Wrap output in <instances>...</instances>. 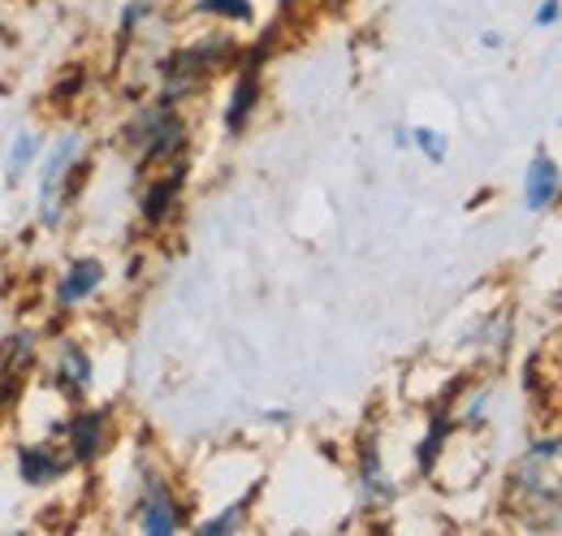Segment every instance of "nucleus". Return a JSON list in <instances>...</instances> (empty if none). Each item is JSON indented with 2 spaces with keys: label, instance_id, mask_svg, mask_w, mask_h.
Instances as JSON below:
<instances>
[{
  "label": "nucleus",
  "instance_id": "10",
  "mask_svg": "<svg viewBox=\"0 0 562 536\" xmlns=\"http://www.w3.org/2000/svg\"><path fill=\"white\" fill-rule=\"evenodd\" d=\"M9 468H13V480L22 489H31V493H57L66 480L78 476L74 459L66 455V446L53 442V437H40V433L18 437L9 446Z\"/></svg>",
  "mask_w": 562,
  "mask_h": 536
},
{
  "label": "nucleus",
  "instance_id": "2",
  "mask_svg": "<svg viewBox=\"0 0 562 536\" xmlns=\"http://www.w3.org/2000/svg\"><path fill=\"white\" fill-rule=\"evenodd\" d=\"M131 528L143 536H182L191 533L200 506L182 489L178 471L165 464V455L139 437L131 450V502H126Z\"/></svg>",
  "mask_w": 562,
  "mask_h": 536
},
{
  "label": "nucleus",
  "instance_id": "30",
  "mask_svg": "<svg viewBox=\"0 0 562 536\" xmlns=\"http://www.w3.org/2000/svg\"><path fill=\"white\" fill-rule=\"evenodd\" d=\"M559 126H562V113H559Z\"/></svg>",
  "mask_w": 562,
  "mask_h": 536
},
{
  "label": "nucleus",
  "instance_id": "17",
  "mask_svg": "<svg viewBox=\"0 0 562 536\" xmlns=\"http://www.w3.org/2000/svg\"><path fill=\"white\" fill-rule=\"evenodd\" d=\"M44 342L48 334L40 325H13L0 334V377H22L31 381L35 368H40V355H44Z\"/></svg>",
  "mask_w": 562,
  "mask_h": 536
},
{
  "label": "nucleus",
  "instance_id": "24",
  "mask_svg": "<svg viewBox=\"0 0 562 536\" xmlns=\"http://www.w3.org/2000/svg\"><path fill=\"white\" fill-rule=\"evenodd\" d=\"M562 22V0H537V9H532V26L537 31H554Z\"/></svg>",
  "mask_w": 562,
  "mask_h": 536
},
{
  "label": "nucleus",
  "instance_id": "18",
  "mask_svg": "<svg viewBox=\"0 0 562 536\" xmlns=\"http://www.w3.org/2000/svg\"><path fill=\"white\" fill-rule=\"evenodd\" d=\"M160 18H165V0H122L117 22H113V57H131Z\"/></svg>",
  "mask_w": 562,
  "mask_h": 536
},
{
  "label": "nucleus",
  "instance_id": "32",
  "mask_svg": "<svg viewBox=\"0 0 562 536\" xmlns=\"http://www.w3.org/2000/svg\"><path fill=\"white\" fill-rule=\"evenodd\" d=\"M334 4H338V0H334Z\"/></svg>",
  "mask_w": 562,
  "mask_h": 536
},
{
  "label": "nucleus",
  "instance_id": "22",
  "mask_svg": "<svg viewBox=\"0 0 562 536\" xmlns=\"http://www.w3.org/2000/svg\"><path fill=\"white\" fill-rule=\"evenodd\" d=\"M412 152L428 160V165H446L450 156V134L437 131V126H412Z\"/></svg>",
  "mask_w": 562,
  "mask_h": 536
},
{
  "label": "nucleus",
  "instance_id": "31",
  "mask_svg": "<svg viewBox=\"0 0 562 536\" xmlns=\"http://www.w3.org/2000/svg\"><path fill=\"white\" fill-rule=\"evenodd\" d=\"M559 308H562V294H559Z\"/></svg>",
  "mask_w": 562,
  "mask_h": 536
},
{
  "label": "nucleus",
  "instance_id": "21",
  "mask_svg": "<svg viewBox=\"0 0 562 536\" xmlns=\"http://www.w3.org/2000/svg\"><path fill=\"white\" fill-rule=\"evenodd\" d=\"M91 87H95V74L87 62H70V66H61L53 78H48V109L53 113H74L78 104H87V96H91Z\"/></svg>",
  "mask_w": 562,
  "mask_h": 536
},
{
  "label": "nucleus",
  "instance_id": "3",
  "mask_svg": "<svg viewBox=\"0 0 562 536\" xmlns=\"http://www.w3.org/2000/svg\"><path fill=\"white\" fill-rule=\"evenodd\" d=\"M95 169V147H91V131L82 126H61L48 134L44 156L35 165V225L44 234H61V225L70 221L78 208L87 182Z\"/></svg>",
  "mask_w": 562,
  "mask_h": 536
},
{
  "label": "nucleus",
  "instance_id": "26",
  "mask_svg": "<svg viewBox=\"0 0 562 536\" xmlns=\"http://www.w3.org/2000/svg\"><path fill=\"white\" fill-rule=\"evenodd\" d=\"M260 424H269V428H290V424H294V411L269 406V411H260Z\"/></svg>",
  "mask_w": 562,
  "mask_h": 536
},
{
  "label": "nucleus",
  "instance_id": "27",
  "mask_svg": "<svg viewBox=\"0 0 562 536\" xmlns=\"http://www.w3.org/2000/svg\"><path fill=\"white\" fill-rule=\"evenodd\" d=\"M476 44H481L485 53H502V48H506V35H502L497 26H485V31L476 35Z\"/></svg>",
  "mask_w": 562,
  "mask_h": 536
},
{
  "label": "nucleus",
  "instance_id": "6",
  "mask_svg": "<svg viewBox=\"0 0 562 536\" xmlns=\"http://www.w3.org/2000/svg\"><path fill=\"white\" fill-rule=\"evenodd\" d=\"M191 174H195V160L182 156V160H169V165L147 169V174L135 178V216H139V234L160 238V234H169V230L182 221L187 191H191Z\"/></svg>",
  "mask_w": 562,
  "mask_h": 536
},
{
  "label": "nucleus",
  "instance_id": "19",
  "mask_svg": "<svg viewBox=\"0 0 562 536\" xmlns=\"http://www.w3.org/2000/svg\"><path fill=\"white\" fill-rule=\"evenodd\" d=\"M44 143H48V134L35 131V126H18L13 131L9 147H4V191H18L35 174V165L44 156Z\"/></svg>",
  "mask_w": 562,
  "mask_h": 536
},
{
  "label": "nucleus",
  "instance_id": "15",
  "mask_svg": "<svg viewBox=\"0 0 562 536\" xmlns=\"http://www.w3.org/2000/svg\"><path fill=\"white\" fill-rule=\"evenodd\" d=\"M519 203L532 216H546L562 203V165L550 147H537L524 165V187H519Z\"/></svg>",
  "mask_w": 562,
  "mask_h": 536
},
{
  "label": "nucleus",
  "instance_id": "13",
  "mask_svg": "<svg viewBox=\"0 0 562 536\" xmlns=\"http://www.w3.org/2000/svg\"><path fill=\"white\" fill-rule=\"evenodd\" d=\"M454 437H459V424H454L450 406L446 402H428L420 437L412 442V471H416V480H424V484L437 480V468H441V459H446Z\"/></svg>",
  "mask_w": 562,
  "mask_h": 536
},
{
  "label": "nucleus",
  "instance_id": "14",
  "mask_svg": "<svg viewBox=\"0 0 562 536\" xmlns=\"http://www.w3.org/2000/svg\"><path fill=\"white\" fill-rule=\"evenodd\" d=\"M265 498V476H256L243 493L225 498L221 506H212L209 515H195L191 533L195 536H238V533H251L256 528V506Z\"/></svg>",
  "mask_w": 562,
  "mask_h": 536
},
{
  "label": "nucleus",
  "instance_id": "5",
  "mask_svg": "<svg viewBox=\"0 0 562 536\" xmlns=\"http://www.w3.org/2000/svg\"><path fill=\"white\" fill-rule=\"evenodd\" d=\"M117 147L131 156L135 178L147 169H160L169 160L191 156L195 147V122L182 104H165L151 91L131 104V113L117 122Z\"/></svg>",
  "mask_w": 562,
  "mask_h": 536
},
{
  "label": "nucleus",
  "instance_id": "1",
  "mask_svg": "<svg viewBox=\"0 0 562 536\" xmlns=\"http://www.w3.org/2000/svg\"><path fill=\"white\" fill-rule=\"evenodd\" d=\"M243 57V40L229 26H209L182 44H169L165 53H156L147 62L151 74V96L165 104H195L209 96V87L216 78L234 74Z\"/></svg>",
  "mask_w": 562,
  "mask_h": 536
},
{
  "label": "nucleus",
  "instance_id": "23",
  "mask_svg": "<svg viewBox=\"0 0 562 536\" xmlns=\"http://www.w3.org/2000/svg\"><path fill=\"white\" fill-rule=\"evenodd\" d=\"M26 386H31V381H22V377H0V420H9V415L22 406Z\"/></svg>",
  "mask_w": 562,
  "mask_h": 536
},
{
  "label": "nucleus",
  "instance_id": "25",
  "mask_svg": "<svg viewBox=\"0 0 562 536\" xmlns=\"http://www.w3.org/2000/svg\"><path fill=\"white\" fill-rule=\"evenodd\" d=\"M307 4H312V0H278V9H273V18H278L281 26H290L294 18H303V13H307Z\"/></svg>",
  "mask_w": 562,
  "mask_h": 536
},
{
  "label": "nucleus",
  "instance_id": "29",
  "mask_svg": "<svg viewBox=\"0 0 562 536\" xmlns=\"http://www.w3.org/2000/svg\"><path fill=\"white\" fill-rule=\"evenodd\" d=\"M143 277H147V256H143V252H135V256L126 260V281H131V286H139Z\"/></svg>",
  "mask_w": 562,
  "mask_h": 536
},
{
  "label": "nucleus",
  "instance_id": "7",
  "mask_svg": "<svg viewBox=\"0 0 562 536\" xmlns=\"http://www.w3.org/2000/svg\"><path fill=\"white\" fill-rule=\"evenodd\" d=\"M40 386L66 406H78L95 394V350L82 334H57L44 342L40 368H35Z\"/></svg>",
  "mask_w": 562,
  "mask_h": 536
},
{
  "label": "nucleus",
  "instance_id": "8",
  "mask_svg": "<svg viewBox=\"0 0 562 536\" xmlns=\"http://www.w3.org/2000/svg\"><path fill=\"white\" fill-rule=\"evenodd\" d=\"M122 442V411L117 402H78L66 411V433L61 446L78 471H95Z\"/></svg>",
  "mask_w": 562,
  "mask_h": 536
},
{
  "label": "nucleus",
  "instance_id": "28",
  "mask_svg": "<svg viewBox=\"0 0 562 536\" xmlns=\"http://www.w3.org/2000/svg\"><path fill=\"white\" fill-rule=\"evenodd\" d=\"M390 143H394V152H412V126L407 122H394L390 126Z\"/></svg>",
  "mask_w": 562,
  "mask_h": 536
},
{
  "label": "nucleus",
  "instance_id": "12",
  "mask_svg": "<svg viewBox=\"0 0 562 536\" xmlns=\"http://www.w3.org/2000/svg\"><path fill=\"white\" fill-rule=\"evenodd\" d=\"M265 96H269L265 69L256 66L234 69L229 74V87H225V100H221V134L225 138H243V134L256 126V118L265 109Z\"/></svg>",
  "mask_w": 562,
  "mask_h": 536
},
{
  "label": "nucleus",
  "instance_id": "16",
  "mask_svg": "<svg viewBox=\"0 0 562 536\" xmlns=\"http://www.w3.org/2000/svg\"><path fill=\"white\" fill-rule=\"evenodd\" d=\"M510 346H515V316H510V308H493L463 334V350L476 364H506Z\"/></svg>",
  "mask_w": 562,
  "mask_h": 536
},
{
  "label": "nucleus",
  "instance_id": "4",
  "mask_svg": "<svg viewBox=\"0 0 562 536\" xmlns=\"http://www.w3.org/2000/svg\"><path fill=\"white\" fill-rule=\"evenodd\" d=\"M506 506L528 528H562V424L541 428L506 468Z\"/></svg>",
  "mask_w": 562,
  "mask_h": 536
},
{
  "label": "nucleus",
  "instance_id": "9",
  "mask_svg": "<svg viewBox=\"0 0 562 536\" xmlns=\"http://www.w3.org/2000/svg\"><path fill=\"white\" fill-rule=\"evenodd\" d=\"M351 480H355V511H363V515L394 511L403 484H398V476L385 464L381 428H359V437H355V459H351Z\"/></svg>",
  "mask_w": 562,
  "mask_h": 536
},
{
  "label": "nucleus",
  "instance_id": "11",
  "mask_svg": "<svg viewBox=\"0 0 562 536\" xmlns=\"http://www.w3.org/2000/svg\"><path fill=\"white\" fill-rule=\"evenodd\" d=\"M109 290V260L95 252H74L53 277L48 290V312L53 316H78L87 308H95V299Z\"/></svg>",
  "mask_w": 562,
  "mask_h": 536
},
{
  "label": "nucleus",
  "instance_id": "20",
  "mask_svg": "<svg viewBox=\"0 0 562 536\" xmlns=\"http://www.w3.org/2000/svg\"><path fill=\"white\" fill-rule=\"evenodd\" d=\"M187 18L209 26H229V31H256L260 0H187Z\"/></svg>",
  "mask_w": 562,
  "mask_h": 536
}]
</instances>
